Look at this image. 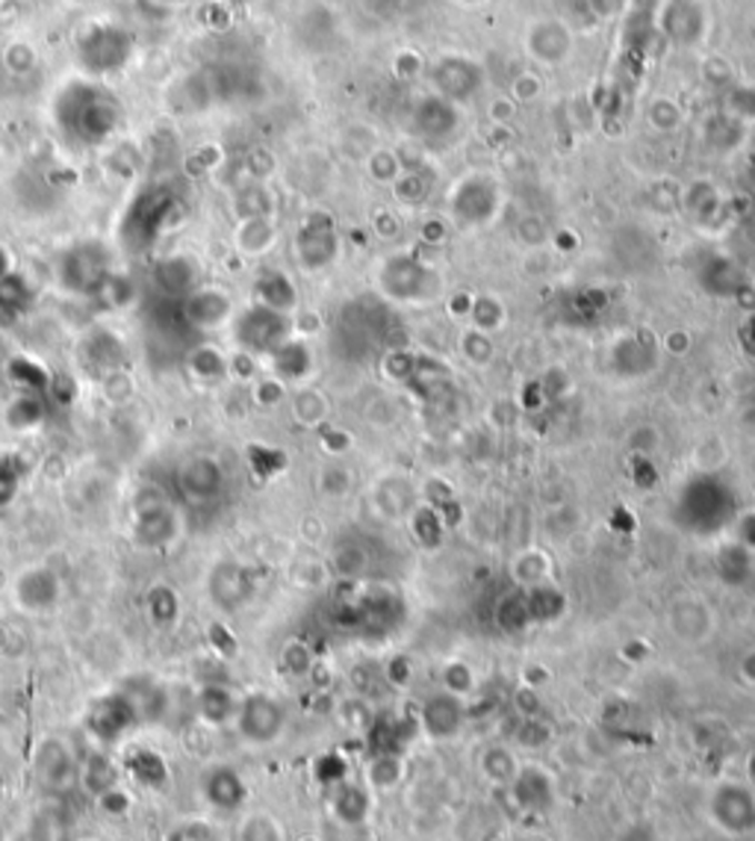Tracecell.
Listing matches in <instances>:
<instances>
[{
  "mask_svg": "<svg viewBox=\"0 0 755 841\" xmlns=\"http://www.w3.org/2000/svg\"><path fill=\"white\" fill-rule=\"evenodd\" d=\"M661 27H664V33L678 44H694L699 42V36H703V7L694 3V0H673L667 9H664V16H661Z\"/></svg>",
  "mask_w": 755,
  "mask_h": 841,
  "instance_id": "d4e9b609",
  "label": "cell"
},
{
  "mask_svg": "<svg viewBox=\"0 0 755 841\" xmlns=\"http://www.w3.org/2000/svg\"><path fill=\"white\" fill-rule=\"evenodd\" d=\"M137 281L130 276H124V272H112V276L101 283V290L94 292V301H101V308L107 310H128L130 304H137Z\"/></svg>",
  "mask_w": 755,
  "mask_h": 841,
  "instance_id": "e575fe53",
  "label": "cell"
},
{
  "mask_svg": "<svg viewBox=\"0 0 755 841\" xmlns=\"http://www.w3.org/2000/svg\"><path fill=\"white\" fill-rule=\"evenodd\" d=\"M228 7H236V3H249V0H224Z\"/></svg>",
  "mask_w": 755,
  "mask_h": 841,
  "instance_id": "e7e4bbea",
  "label": "cell"
},
{
  "mask_svg": "<svg viewBox=\"0 0 755 841\" xmlns=\"http://www.w3.org/2000/svg\"><path fill=\"white\" fill-rule=\"evenodd\" d=\"M744 283L747 281L741 276V269L726 258H714L703 269V287L708 292H714V296H738Z\"/></svg>",
  "mask_w": 755,
  "mask_h": 841,
  "instance_id": "836d02e7",
  "label": "cell"
},
{
  "mask_svg": "<svg viewBox=\"0 0 755 841\" xmlns=\"http://www.w3.org/2000/svg\"><path fill=\"white\" fill-rule=\"evenodd\" d=\"M187 372L204 387L222 384L228 378V354L213 343H198L187 352Z\"/></svg>",
  "mask_w": 755,
  "mask_h": 841,
  "instance_id": "f1b7e54d",
  "label": "cell"
},
{
  "mask_svg": "<svg viewBox=\"0 0 755 841\" xmlns=\"http://www.w3.org/2000/svg\"><path fill=\"white\" fill-rule=\"evenodd\" d=\"M245 461L254 472H258L260 479H275L286 470V455H283L281 449L266 447V443H251L249 452H245Z\"/></svg>",
  "mask_w": 755,
  "mask_h": 841,
  "instance_id": "60d3db41",
  "label": "cell"
},
{
  "mask_svg": "<svg viewBox=\"0 0 755 841\" xmlns=\"http://www.w3.org/2000/svg\"><path fill=\"white\" fill-rule=\"evenodd\" d=\"M36 782L51 794H66L80 782V764L62 739H44L33 755Z\"/></svg>",
  "mask_w": 755,
  "mask_h": 841,
  "instance_id": "9a60e30c",
  "label": "cell"
},
{
  "mask_svg": "<svg viewBox=\"0 0 755 841\" xmlns=\"http://www.w3.org/2000/svg\"><path fill=\"white\" fill-rule=\"evenodd\" d=\"M747 133V124H741L738 119H732L729 112H717L708 119L705 124V139H708V146L721 148V151H732V148L738 146L741 139Z\"/></svg>",
  "mask_w": 755,
  "mask_h": 841,
  "instance_id": "f35d334b",
  "label": "cell"
},
{
  "mask_svg": "<svg viewBox=\"0 0 755 841\" xmlns=\"http://www.w3.org/2000/svg\"><path fill=\"white\" fill-rule=\"evenodd\" d=\"M198 791H201L207 807L219 815H236L249 800V785L231 764H210L198 780Z\"/></svg>",
  "mask_w": 755,
  "mask_h": 841,
  "instance_id": "d6986e66",
  "label": "cell"
},
{
  "mask_svg": "<svg viewBox=\"0 0 755 841\" xmlns=\"http://www.w3.org/2000/svg\"><path fill=\"white\" fill-rule=\"evenodd\" d=\"M157 3H163V7H181L187 0H157Z\"/></svg>",
  "mask_w": 755,
  "mask_h": 841,
  "instance_id": "be15d7a7",
  "label": "cell"
},
{
  "mask_svg": "<svg viewBox=\"0 0 755 841\" xmlns=\"http://www.w3.org/2000/svg\"><path fill=\"white\" fill-rule=\"evenodd\" d=\"M269 370H272L275 378H281L283 384L304 381L313 372V352H310L304 340L290 337L286 343H281L275 352L269 354Z\"/></svg>",
  "mask_w": 755,
  "mask_h": 841,
  "instance_id": "484cf974",
  "label": "cell"
},
{
  "mask_svg": "<svg viewBox=\"0 0 755 841\" xmlns=\"http://www.w3.org/2000/svg\"><path fill=\"white\" fill-rule=\"evenodd\" d=\"M646 119H650V124H653L655 130H676L678 110L673 107V101H667V98H658V101L650 103V110H646Z\"/></svg>",
  "mask_w": 755,
  "mask_h": 841,
  "instance_id": "db71d44e",
  "label": "cell"
},
{
  "mask_svg": "<svg viewBox=\"0 0 755 841\" xmlns=\"http://www.w3.org/2000/svg\"><path fill=\"white\" fill-rule=\"evenodd\" d=\"M254 591H258V579L251 573V567L240 564V561H215L207 573V597L215 609L228 611V614L245 609Z\"/></svg>",
  "mask_w": 755,
  "mask_h": 841,
  "instance_id": "7c38bea8",
  "label": "cell"
},
{
  "mask_svg": "<svg viewBox=\"0 0 755 841\" xmlns=\"http://www.w3.org/2000/svg\"><path fill=\"white\" fill-rule=\"evenodd\" d=\"M139 709L133 703V697L124 694V691H115V694L98 697L92 705H89L87 727L92 732V739H98L101 744H115L119 739H124L137 723Z\"/></svg>",
  "mask_w": 755,
  "mask_h": 841,
  "instance_id": "5bb4252c",
  "label": "cell"
},
{
  "mask_svg": "<svg viewBox=\"0 0 755 841\" xmlns=\"http://www.w3.org/2000/svg\"><path fill=\"white\" fill-rule=\"evenodd\" d=\"M292 337V317L290 313H281V310H272L266 304H249L242 308L236 317H233V340L240 346L242 352L251 354H269L275 352L278 346L286 343Z\"/></svg>",
  "mask_w": 755,
  "mask_h": 841,
  "instance_id": "52a82bcc",
  "label": "cell"
},
{
  "mask_svg": "<svg viewBox=\"0 0 755 841\" xmlns=\"http://www.w3.org/2000/svg\"><path fill=\"white\" fill-rule=\"evenodd\" d=\"M12 597L18 609L27 614H48L60 605L62 579L48 564L27 567L12 582Z\"/></svg>",
  "mask_w": 755,
  "mask_h": 841,
  "instance_id": "e0dca14e",
  "label": "cell"
},
{
  "mask_svg": "<svg viewBox=\"0 0 755 841\" xmlns=\"http://www.w3.org/2000/svg\"><path fill=\"white\" fill-rule=\"evenodd\" d=\"M133 36L119 24L94 21L78 39V60L87 74L92 78H110L121 71L133 57Z\"/></svg>",
  "mask_w": 755,
  "mask_h": 841,
  "instance_id": "3957f363",
  "label": "cell"
},
{
  "mask_svg": "<svg viewBox=\"0 0 755 841\" xmlns=\"http://www.w3.org/2000/svg\"><path fill=\"white\" fill-rule=\"evenodd\" d=\"M9 272H12V254L0 246V278L9 276Z\"/></svg>",
  "mask_w": 755,
  "mask_h": 841,
  "instance_id": "94428289",
  "label": "cell"
},
{
  "mask_svg": "<svg viewBox=\"0 0 755 841\" xmlns=\"http://www.w3.org/2000/svg\"><path fill=\"white\" fill-rule=\"evenodd\" d=\"M121 101L98 80H69L53 98V121L69 142L94 148L110 142L121 128Z\"/></svg>",
  "mask_w": 755,
  "mask_h": 841,
  "instance_id": "6da1fadb",
  "label": "cell"
},
{
  "mask_svg": "<svg viewBox=\"0 0 755 841\" xmlns=\"http://www.w3.org/2000/svg\"><path fill=\"white\" fill-rule=\"evenodd\" d=\"M233 246L249 258H260L275 246V224L272 219H240L233 231Z\"/></svg>",
  "mask_w": 755,
  "mask_h": 841,
  "instance_id": "1f68e13d",
  "label": "cell"
},
{
  "mask_svg": "<svg viewBox=\"0 0 755 841\" xmlns=\"http://www.w3.org/2000/svg\"><path fill=\"white\" fill-rule=\"evenodd\" d=\"M178 198L169 187L142 189L121 219V242L130 251H148L172 222Z\"/></svg>",
  "mask_w": 755,
  "mask_h": 841,
  "instance_id": "7a4b0ae2",
  "label": "cell"
},
{
  "mask_svg": "<svg viewBox=\"0 0 755 841\" xmlns=\"http://www.w3.org/2000/svg\"><path fill=\"white\" fill-rule=\"evenodd\" d=\"M3 372H7L9 384L16 387L18 393H36V396L48 393V384H51V376H53V372L44 370L42 363L36 361V358H27V354L9 358Z\"/></svg>",
  "mask_w": 755,
  "mask_h": 841,
  "instance_id": "f546056e",
  "label": "cell"
},
{
  "mask_svg": "<svg viewBox=\"0 0 755 841\" xmlns=\"http://www.w3.org/2000/svg\"><path fill=\"white\" fill-rule=\"evenodd\" d=\"M254 301L292 317L299 310V290H295V283L281 269H263L254 278Z\"/></svg>",
  "mask_w": 755,
  "mask_h": 841,
  "instance_id": "cb8c5ba5",
  "label": "cell"
},
{
  "mask_svg": "<svg viewBox=\"0 0 755 841\" xmlns=\"http://www.w3.org/2000/svg\"><path fill=\"white\" fill-rule=\"evenodd\" d=\"M732 119H738L741 124L755 121V89L753 87H735L726 98V110Z\"/></svg>",
  "mask_w": 755,
  "mask_h": 841,
  "instance_id": "7dc6e473",
  "label": "cell"
},
{
  "mask_svg": "<svg viewBox=\"0 0 755 841\" xmlns=\"http://www.w3.org/2000/svg\"><path fill=\"white\" fill-rule=\"evenodd\" d=\"M413 529H416L422 543H440L443 520H440L437 508H422V511H416V514H413Z\"/></svg>",
  "mask_w": 755,
  "mask_h": 841,
  "instance_id": "f907efd6",
  "label": "cell"
},
{
  "mask_svg": "<svg viewBox=\"0 0 755 841\" xmlns=\"http://www.w3.org/2000/svg\"><path fill=\"white\" fill-rule=\"evenodd\" d=\"M233 207H236L240 219H272V207H275V201H272L266 187L251 183V187L240 189V196H236Z\"/></svg>",
  "mask_w": 755,
  "mask_h": 841,
  "instance_id": "ab89813d",
  "label": "cell"
},
{
  "mask_svg": "<svg viewBox=\"0 0 755 841\" xmlns=\"http://www.w3.org/2000/svg\"><path fill=\"white\" fill-rule=\"evenodd\" d=\"M157 292L172 301H183L192 290H198V267L195 260H189L187 254H174V258L160 260L154 267Z\"/></svg>",
  "mask_w": 755,
  "mask_h": 841,
  "instance_id": "603a6c76",
  "label": "cell"
},
{
  "mask_svg": "<svg viewBox=\"0 0 755 841\" xmlns=\"http://www.w3.org/2000/svg\"><path fill=\"white\" fill-rule=\"evenodd\" d=\"M3 66H7L12 74H27V71L36 66V51L24 42H12L3 51Z\"/></svg>",
  "mask_w": 755,
  "mask_h": 841,
  "instance_id": "816d5d0a",
  "label": "cell"
},
{
  "mask_svg": "<svg viewBox=\"0 0 755 841\" xmlns=\"http://www.w3.org/2000/svg\"><path fill=\"white\" fill-rule=\"evenodd\" d=\"M260 376L258 354L251 352H233L228 358V378H236V381H254Z\"/></svg>",
  "mask_w": 755,
  "mask_h": 841,
  "instance_id": "f5cc1de1",
  "label": "cell"
},
{
  "mask_svg": "<svg viewBox=\"0 0 755 841\" xmlns=\"http://www.w3.org/2000/svg\"><path fill=\"white\" fill-rule=\"evenodd\" d=\"M499 187L493 178L484 174H470L464 181H457L452 196H449V207L455 216L457 224L464 228H479L487 224L493 216L499 213Z\"/></svg>",
  "mask_w": 755,
  "mask_h": 841,
  "instance_id": "4fadbf2b",
  "label": "cell"
},
{
  "mask_svg": "<svg viewBox=\"0 0 755 841\" xmlns=\"http://www.w3.org/2000/svg\"><path fill=\"white\" fill-rule=\"evenodd\" d=\"M183 326L192 331H210V328L224 326L233 317V301L224 290L215 287H198L181 301Z\"/></svg>",
  "mask_w": 755,
  "mask_h": 841,
  "instance_id": "ffe728a7",
  "label": "cell"
},
{
  "mask_svg": "<svg viewBox=\"0 0 755 841\" xmlns=\"http://www.w3.org/2000/svg\"><path fill=\"white\" fill-rule=\"evenodd\" d=\"M422 721L429 727L431 735H437V739H449V735H455L461 730V721H464V709L457 703L452 694H437L431 697L429 705H425V714H422Z\"/></svg>",
  "mask_w": 755,
  "mask_h": 841,
  "instance_id": "4dcf8cb0",
  "label": "cell"
},
{
  "mask_svg": "<svg viewBox=\"0 0 755 841\" xmlns=\"http://www.w3.org/2000/svg\"><path fill=\"white\" fill-rule=\"evenodd\" d=\"M286 668L292 673H304L310 668V653L301 644H290L286 647Z\"/></svg>",
  "mask_w": 755,
  "mask_h": 841,
  "instance_id": "680465c9",
  "label": "cell"
},
{
  "mask_svg": "<svg viewBox=\"0 0 755 841\" xmlns=\"http://www.w3.org/2000/svg\"><path fill=\"white\" fill-rule=\"evenodd\" d=\"M286 399V384L275 376H258L251 381V402L258 408H278Z\"/></svg>",
  "mask_w": 755,
  "mask_h": 841,
  "instance_id": "bcb514c9",
  "label": "cell"
},
{
  "mask_svg": "<svg viewBox=\"0 0 755 841\" xmlns=\"http://www.w3.org/2000/svg\"><path fill=\"white\" fill-rule=\"evenodd\" d=\"M236 709H240V697L233 694L228 685H219V682H207L195 697V712L207 727H224V723H233Z\"/></svg>",
  "mask_w": 755,
  "mask_h": 841,
  "instance_id": "4316f807",
  "label": "cell"
},
{
  "mask_svg": "<svg viewBox=\"0 0 755 841\" xmlns=\"http://www.w3.org/2000/svg\"><path fill=\"white\" fill-rule=\"evenodd\" d=\"M174 484L181 490V497L192 505H207L224 493L228 475L224 467L210 455H192L187 458L178 472H174Z\"/></svg>",
  "mask_w": 755,
  "mask_h": 841,
  "instance_id": "2e32d148",
  "label": "cell"
},
{
  "mask_svg": "<svg viewBox=\"0 0 755 841\" xmlns=\"http://www.w3.org/2000/svg\"><path fill=\"white\" fill-rule=\"evenodd\" d=\"M685 210L691 216H694L696 222L699 224H708L712 219H717V213H721V192L712 187L708 181H696L691 183V189L685 192Z\"/></svg>",
  "mask_w": 755,
  "mask_h": 841,
  "instance_id": "d590c367",
  "label": "cell"
},
{
  "mask_svg": "<svg viewBox=\"0 0 755 841\" xmlns=\"http://www.w3.org/2000/svg\"><path fill=\"white\" fill-rule=\"evenodd\" d=\"M682 520H691V529L699 532H712L717 525L729 520L732 508H735V497L732 490L723 484L721 479L712 475H699L682 490Z\"/></svg>",
  "mask_w": 755,
  "mask_h": 841,
  "instance_id": "ba28073f",
  "label": "cell"
},
{
  "mask_svg": "<svg viewBox=\"0 0 755 841\" xmlns=\"http://www.w3.org/2000/svg\"><path fill=\"white\" fill-rule=\"evenodd\" d=\"M349 484H352V479H349V472L343 467H325L319 472V488L325 497H343Z\"/></svg>",
  "mask_w": 755,
  "mask_h": 841,
  "instance_id": "11a10c76",
  "label": "cell"
},
{
  "mask_svg": "<svg viewBox=\"0 0 755 841\" xmlns=\"http://www.w3.org/2000/svg\"><path fill=\"white\" fill-rule=\"evenodd\" d=\"M395 196L402 198V201H407V204H420L422 198L429 196V187H425V181H422L420 174H402V178H395Z\"/></svg>",
  "mask_w": 755,
  "mask_h": 841,
  "instance_id": "9f6ffc18",
  "label": "cell"
},
{
  "mask_svg": "<svg viewBox=\"0 0 755 841\" xmlns=\"http://www.w3.org/2000/svg\"><path fill=\"white\" fill-rule=\"evenodd\" d=\"M525 48L532 53L534 60L541 62H564L573 51V33L564 21H537V24L528 27V36H525Z\"/></svg>",
  "mask_w": 755,
  "mask_h": 841,
  "instance_id": "7402d4cb",
  "label": "cell"
},
{
  "mask_svg": "<svg viewBox=\"0 0 755 841\" xmlns=\"http://www.w3.org/2000/svg\"><path fill=\"white\" fill-rule=\"evenodd\" d=\"M101 393L110 404L130 402V399L137 396V381H133V376L128 372V367L101 376Z\"/></svg>",
  "mask_w": 755,
  "mask_h": 841,
  "instance_id": "ee69618b",
  "label": "cell"
},
{
  "mask_svg": "<svg viewBox=\"0 0 755 841\" xmlns=\"http://www.w3.org/2000/svg\"><path fill=\"white\" fill-rule=\"evenodd\" d=\"M461 352H464L470 361L487 363L490 358H493V343H490V337L484 334V331L470 328V331H464V337H461Z\"/></svg>",
  "mask_w": 755,
  "mask_h": 841,
  "instance_id": "681fc988",
  "label": "cell"
},
{
  "mask_svg": "<svg viewBox=\"0 0 755 841\" xmlns=\"http://www.w3.org/2000/svg\"><path fill=\"white\" fill-rule=\"evenodd\" d=\"M181 532L172 499L157 484H142L133 497V541L142 550H165Z\"/></svg>",
  "mask_w": 755,
  "mask_h": 841,
  "instance_id": "277c9868",
  "label": "cell"
},
{
  "mask_svg": "<svg viewBox=\"0 0 755 841\" xmlns=\"http://www.w3.org/2000/svg\"><path fill=\"white\" fill-rule=\"evenodd\" d=\"M292 417L301 422V425H322L328 417L325 396L319 390H301L292 399Z\"/></svg>",
  "mask_w": 755,
  "mask_h": 841,
  "instance_id": "b9f144b4",
  "label": "cell"
},
{
  "mask_svg": "<svg viewBox=\"0 0 755 841\" xmlns=\"http://www.w3.org/2000/svg\"><path fill=\"white\" fill-rule=\"evenodd\" d=\"M738 543H744L747 550H755V511L747 517H741V529H738Z\"/></svg>",
  "mask_w": 755,
  "mask_h": 841,
  "instance_id": "91938a15",
  "label": "cell"
},
{
  "mask_svg": "<svg viewBox=\"0 0 755 841\" xmlns=\"http://www.w3.org/2000/svg\"><path fill=\"white\" fill-rule=\"evenodd\" d=\"M233 723H236V732H240L245 744L266 748V744H275L281 739L283 727H286V712L272 694L254 691V694L240 700Z\"/></svg>",
  "mask_w": 755,
  "mask_h": 841,
  "instance_id": "8fae6325",
  "label": "cell"
},
{
  "mask_svg": "<svg viewBox=\"0 0 755 841\" xmlns=\"http://www.w3.org/2000/svg\"><path fill=\"white\" fill-rule=\"evenodd\" d=\"M48 396L36 393H16V399H9L3 408V422L9 431L16 434H30V431L42 429L44 417H48Z\"/></svg>",
  "mask_w": 755,
  "mask_h": 841,
  "instance_id": "83f0119b",
  "label": "cell"
},
{
  "mask_svg": "<svg viewBox=\"0 0 755 841\" xmlns=\"http://www.w3.org/2000/svg\"><path fill=\"white\" fill-rule=\"evenodd\" d=\"M115 780H119V771H115V764L103 753H94L92 759L80 768V782L89 785V791L98 794V798L112 794V791H115Z\"/></svg>",
  "mask_w": 755,
  "mask_h": 841,
  "instance_id": "74e56055",
  "label": "cell"
},
{
  "mask_svg": "<svg viewBox=\"0 0 755 841\" xmlns=\"http://www.w3.org/2000/svg\"><path fill=\"white\" fill-rule=\"evenodd\" d=\"M661 0H637V9H655Z\"/></svg>",
  "mask_w": 755,
  "mask_h": 841,
  "instance_id": "6125c7cd",
  "label": "cell"
},
{
  "mask_svg": "<svg viewBox=\"0 0 755 841\" xmlns=\"http://www.w3.org/2000/svg\"><path fill=\"white\" fill-rule=\"evenodd\" d=\"M33 301V290L24 276H18L16 269L9 276L0 278V317H18L24 313Z\"/></svg>",
  "mask_w": 755,
  "mask_h": 841,
  "instance_id": "8d00e7d4",
  "label": "cell"
},
{
  "mask_svg": "<svg viewBox=\"0 0 755 841\" xmlns=\"http://www.w3.org/2000/svg\"><path fill=\"white\" fill-rule=\"evenodd\" d=\"M292 249H295V260L304 272H322L331 267L340 254V233H336L334 216L322 213V210L304 216L299 231H295V240H292Z\"/></svg>",
  "mask_w": 755,
  "mask_h": 841,
  "instance_id": "9c48e42d",
  "label": "cell"
},
{
  "mask_svg": "<svg viewBox=\"0 0 755 841\" xmlns=\"http://www.w3.org/2000/svg\"><path fill=\"white\" fill-rule=\"evenodd\" d=\"M411 130L422 142H431V146H446L457 137L461 130V112H457V103H449L437 94H425L420 101L413 103L411 110Z\"/></svg>",
  "mask_w": 755,
  "mask_h": 841,
  "instance_id": "ac0fdd59",
  "label": "cell"
},
{
  "mask_svg": "<svg viewBox=\"0 0 755 841\" xmlns=\"http://www.w3.org/2000/svg\"><path fill=\"white\" fill-rule=\"evenodd\" d=\"M112 254L110 249L98 240H87L71 246L69 251H62L60 263H57V278L60 287L71 296H83V299H94V292L101 290V283L112 276Z\"/></svg>",
  "mask_w": 755,
  "mask_h": 841,
  "instance_id": "5b68a950",
  "label": "cell"
},
{
  "mask_svg": "<svg viewBox=\"0 0 755 841\" xmlns=\"http://www.w3.org/2000/svg\"><path fill=\"white\" fill-rule=\"evenodd\" d=\"M381 290L402 304H422L440 296V272L413 254H393L381 267Z\"/></svg>",
  "mask_w": 755,
  "mask_h": 841,
  "instance_id": "8992f818",
  "label": "cell"
},
{
  "mask_svg": "<svg viewBox=\"0 0 755 841\" xmlns=\"http://www.w3.org/2000/svg\"><path fill=\"white\" fill-rule=\"evenodd\" d=\"M80 361L89 372L101 378L128 363V346L110 328H92L80 343Z\"/></svg>",
  "mask_w": 755,
  "mask_h": 841,
  "instance_id": "44dd1931",
  "label": "cell"
},
{
  "mask_svg": "<svg viewBox=\"0 0 755 841\" xmlns=\"http://www.w3.org/2000/svg\"><path fill=\"white\" fill-rule=\"evenodd\" d=\"M429 83L443 101L466 103L484 89V69L464 53H443L429 66Z\"/></svg>",
  "mask_w": 755,
  "mask_h": 841,
  "instance_id": "30bf717a",
  "label": "cell"
},
{
  "mask_svg": "<svg viewBox=\"0 0 755 841\" xmlns=\"http://www.w3.org/2000/svg\"><path fill=\"white\" fill-rule=\"evenodd\" d=\"M322 443H325V449L331 455H340V452L349 449V434L340 429H322Z\"/></svg>",
  "mask_w": 755,
  "mask_h": 841,
  "instance_id": "6f0895ef",
  "label": "cell"
},
{
  "mask_svg": "<svg viewBox=\"0 0 755 841\" xmlns=\"http://www.w3.org/2000/svg\"><path fill=\"white\" fill-rule=\"evenodd\" d=\"M240 841H283V830L266 812H251L242 818Z\"/></svg>",
  "mask_w": 755,
  "mask_h": 841,
  "instance_id": "7bdbcfd3",
  "label": "cell"
},
{
  "mask_svg": "<svg viewBox=\"0 0 755 841\" xmlns=\"http://www.w3.org/2000/svg\"><path fill=\"white\" fill-rule=\"evenodd\" d=\"M472 326L490 334V331H496L502 322H505V308H502V301L493 299V296H481V299H472Z\"/></svg>",
  "mask_w": 755,
  "mask_h": 841,
  "instance_id": "f6af8a7d",
  "label": "cell"
},
{
  "mask_svg": "<svg viewBox=\"0 0 755 841\" xmlns=\"http://www.w3.org/2000/svg\"><path fill=\"white\" fill-rule=\"evenodd\" d=\"M145 614L148 620L160 629H169L181 618V597L169 584H154L145 593Z\"/></svg>",
  "mask_w": 755,
  "mask_h": 841,
  "instance_id": "d6a6232c",
  "label": "cell"
},
{
  "mask_svg": "<svg viewBox=\"0 0 755 841\" xmlns=\"http://www.w3.org/2000/svg\"><path fill=\"white\" fill-rule=\"evenodd\" d=\"M80 387L78 381L69 376V372H53L51 384H48V402L60 404V408H69V404L78 402Z\"/></svg>",
  "mask_w": 755,
  "mask_h": 841,
  "instance_id": "c3c4849f",
  "label": "cell"
}]
</instances>
